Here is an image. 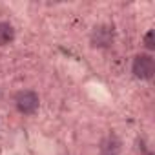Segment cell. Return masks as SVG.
<instances>
[{
  "label": "cell",
  "mask_w": 155,
  "mask_h": 155,
  "mask_svg": "<svg viewBox=\"0 0 155 155\" xmlns=\"http://www.w3.org/2000/svg\"><path fill=\"white\" fill-rule=\"evenodd\" d=\"M133 75L137 79H142V81H150L153 73H155V60L150 57V55H137L135 60H133Z\"/></svg>",
  "instance_id": "cell-1"
},
{
  "label": "cell",
  "mask_w": 155,
  "mask_h": 155,
  "mask_svg": "<svg viewBox=\"0 0 155 155\" xmlns=\"http://www.w3.org/2000/svg\"><path fill=\"white\" fill-rule=\"evenodd\" d=\"M15 104L18 108L20 113L24 115H33L38 110V95L31 90H24L20 93H17L15 97Z\"/></svg>",
  "instance_id": "cell-2"
},
{
  "label": "cell",
  "mask_w": 155,
  "mask_h": 155,
  "mask_svg": "<svg viewBox=\"0 0 155 155\" xmlns=\"http://www.w3.org/2000/svg\"><path fill=\"white\" fill-rule=\"evenodd\" d=\"M111 38H113V31L108 26H101V28H95L93 37H91V42H93V46L102 48V46H108L111 42Z\"/></svg>",
  "instance_id": "cell-3"
},
{
  "label": "cell",
  "mask_w": 155,
  "mask_h": 155,
  "mask_svg": "<svg viewBox=\"0 0 155 155\" xmlns=\"http://www.w3.org/2000/svg\"><path fill=\"white\" fill-rule=\"evenodd\" d=\"M15 38V29L8 22H0V46H6Z\"/></svg>",
  "instance_id": "cell-4"
},
{
  "label": "cell",
  "mask_w": 155,
  "mask_h": 155,
  "mask_svg": "<svg viewBox=\"0 0 155 155\" xmlns=\"http://www.w3.org/2000/svg\"><path fill=\"white\" fill-rule=\"evenodd\" d=\"M144 44L148 49H155V31H148L144 37Z\"/></svg>",
  "instance_id": "cell-5"
}]
</instances>
